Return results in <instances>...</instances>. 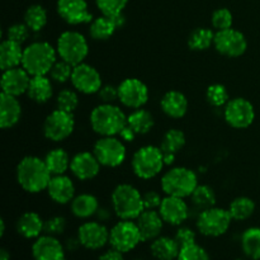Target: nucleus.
Masks as SVG:
<instances>
[{
  "instance_id": "1",
  "label": "nucleus",
  "mask_w": 260,
  "mask_h": 260,
  "mask_svg": "<svg viewBox=\"0 0 260 260\" xmlns=\"http://www.w3.org/2000/svg\"><path fill=\"white\" fill-rule=\"evenodd\" d=\"M15 177L18 184L23 190L30 194H36L47 189L52 174L46 167L45 160L38 156L28 155L18 162Z\"/></svg>"
},
{
  "instance_id": "2",
  "label": "nucleus",
  "mask_w": 260,
  "mask_h": 260,
  "mask_svg": "<svg viewBox=\"0 0 260 260\" xmlns=\"http://www.w3.org/2000/svg\"><path fill=\"white\" fill-rule=\"evenodd\" d=\"M57 51L46 41H36L23 51L22 68L30 76L48 75L57 61Z\"/></svg>"
},
{
  "instance_id": "3",
  "label": "nucleus",
  "mask_w": 260,
  "mask_h": 260,
  "mask_svg": "<svg viewBox=\"0 0 260 260\" xmlns=\"http://www.w3.org/2000/svg\"><path fill=\"white\" fill-rule=\"evenodd\" d=\"M91 129L99 136H118L127 126V116L114 103H102L91 111Z\"/></svg>"
},
{
  "instance_id": "4",
  "label": "nucleus",
  "mask_w": 260,
  "mask_h": 260,
  "mask_svg": "<svg viewBox=\"0 0 260 260\" xmlns=\"http://www.w3.org/2000/svg\"><path fill=\"white\" fill-rule=\"evenodd\" d=\"M112 207L119 220H137L145 211L142 194L131 184H118L112 192Z\"/></svg>"
},
{
  "instance_id": "5",
  "label": "nucleus",
  "mask_w": 260,
  "mask_h": 260,
  "mask_svg": "<svg viewBox=\"0 0 260 260\" xmlns=\"http://www.w3.org/2000/svg\"><path fill=\"white\" fill-rule=\"evenodd\" d=\"M161 189L167 196L187 198L198 187L197 174L189 168L175 167L168 170L161 178Z\"/></svg>"
},
{
  "instance_id": "6",
  "label": "nucleus",
  "mask_w": 260,
  "mask_h": 260,
  "mask_svg": "<svg viewBox=\"0 0 260 260\" xmlns=\"http://www.w3.org/2000/svg\"><path fill=\"white\" fill-rule=\"evenodd\" d=\"M56 51L61 60L76 66L88 57L89 43L85 36L78 30H65L58 36Z\"/></svg>"
},
{
  "instance_id": "7",
  "label": "nucleus",
  "mask_w": 260,
  "mask_h": 260,
  "mask_svg": "<svg viewBox=\"0 0 260 260\" xmlns=\"http://www.w3.org/2000/svg\"><path fill=\"white\" fill-rule=\"evenodd\" d=\"M132 170L140 179L149 180L161 173L164 164V155L160 147L146 145L137 150L132 157Z\"/></svg>"
},
{
  "instance_id": "8",
  "label": "nucleus",
  "mask_w": 260,
  "mask_h": 260,
  "mask_svg": "<svg viewBox=\"0 0 260 260\" xmlns=\"http://www.w3.org/2000/svg\"><path fill=\"white\" fill-rule=\"evenodd\" d=\"M231 222H233V217L229 210L213 206L198 213L196 225L201 235L207 236V238H220L223 234L228 233Z\"/></svg>"
},
{
  "instance_id": "9",
  "label": "nucleus",
  "mask_w": 260,
  "mask_h": 260,
  "mask_svg": "<svg viewBox=\"0 0 260 260\" xmlns=\"http://www.w3.org/2000/svg\"><path fill=\"white\" fill-rule=\"evenodd\" d=\"M93 154L102 167L118 168L127 157L126 145L116 136H101L93 146Z\"/></svg>"
},
{
  "instance_id": "10",
  "label": "nucleus",
  "mask_w": 260,
  "mask_h": 260,
  "mask_svg": "<svg viewBox=\"0 0 260 260\" xmlns=\"http://www.w3.org/2000/svg\"><path fill=\"white\" fill-rule=\"evenodd\" d=\"M142 243L137 223L131 220H121L109 230V245L126 254Z\"/></svg>"
},
{
  "instance_id": "11",
  "label": "nucleus",
  "mask_w": 260,
  "mask_h": 260,
  "mask_svg": "<svg viewBox=\"0 0 260 260\" xmlns=\"http://www.w3.org/2000/svg\"><path fill=\"white\" fill-rule=\"evenodd\" d=\"M74 129H75L74 114L57 108L46 117L43 123V135L46 139L53 142L65 141L73 135Z\"/></svg>"
},
{
  "instance_id": "12",
  "label": "nucleus",
  "mask_w": 260,
  "mask_h": 260,
  "mask_svg": "<svg viewBox=\"0 0 260 260\" xmlns=\"http://www.w3.org/2000/svg\"><path fill=\"white\" fill-rule=\"evenodd\" d=\"M226 123L236 129L248 128L255 119V109L251 102L245 98H234L228 102L223 109Z\"/></svg>"
},
{
  "instance_id": "13",
  "label": "nucleus",
  "mask_w": 260,
  "mask_h": 260,
  "mask_svg": "<svg viewBox=\"0 0 260 260\" xmlns=\"http://www.w3.org/2000/svg\"><path fill=\"white\" fill-rule=\"evenodd\" d=\"M216 51L226 57H240L248 50V41L245 35L235 28L217 30L213 42Z\"/></svg>"
},
{
  "instance_id": "14",
  "label": "nucleus",
  "mask_w": 260,
  "mask_h": 260,
  "mask_svg": "<svg viewBox=\"0 0 260 260\" xmlns=\"http://www.w3.org/2000/svg\"><path fill=\"white\" fill-rule=\"evenodd\" d=\"M149 88L136 78L124 79L118 85V101L129 109H140L149 101Z\"/></svg>"
},
{
  "instance_id": "15",
  "label": "nucleus",
  "mask_w": 260,
  "mask_h": 260,
  "mask_svg": "<svg viewBox=\"0 0 260 260\" xmlns=\"http://www.w3.org/2000/svg\"><path fill=\"white\" fill-rule=\"evenodd\" d=\"M79 241L88 250H101L109 244V230L101 221H86L78 229Z\"/></svg>"
},
{
  "instance_id": "16",
  "label": "nucleus",
  "mask_w": 260,
  "mask_h": 260,
  "mask_svg": "<svg viewBox=\"0 0 260 260\" xmlns=\"http://www.w3.org/2000/svg\"><path fill=\"white\" fill-rule=\"evenodd\" d=\"M71 84L74 89L81 94H96L99 89L103 86L102 76L99 71L94 66L89 63L81 62L74 66L73 75H71Z\"/></svg>"
},
{
  "instance_id": "17",
  "label": "nucleus",
  "mask_w": 260,
  "mask_h": 260,
  "mask_svg": "<svg viewBox=\"0 0 260 260\" xmlns=\"http://www.w3.org/2000/svg\"><path fill=\"white\" fill-rule=\"evenodd\" d=\"M56 12L63 22L70 25L88 24L93 20L86 0H57Z\"/></svg>"
},
{
  "instance_id": "18",
  "label": "nucleus",
  "mask_w": 260,
  "mask_h": 260,
  "mask_svg": "<svg viewBox=\"0 0 260 260\" xmlns=\"http://www.w3.org/2000/svg\"><path fill=\"white\" fill-rule=\"evenodd\" d=\"M32 256L35 260H68L65 245L57 236L41 235L32 244Z\"/></svg>"
},
{
  "instance_id": "19",
  "label": "nucleus",
  "mask_w": 260,
  "mask_h": 260,
  "mask_svg": "<svg viewBox=\"0 0 260 260\" xmlns=\"http://www.w3.org/2000/svg\"><path fill=\"white\" fill-rule=\"evenodd\" d=\"M159 213L165 223L172 226H182L190 216V208L184 198L167 196L162 198Z\"/></svg>"
},
{
  "instance_id": "20",
  "label": "nucleus",
  "mask_w": 260,
  "mask_h": 260,
  "mask_svg": "<svg viewBox=\"0 0 260 260\" xmlns=\"http://www.w3.org/2000/svg\"><path fill=\"white\" fill-rule=\"evenodd\" d=\"M101 162L93 151H81L71 157L70 172L79 180H91L101 172Z\"/></svg>"
},
{
  "instance_id": "21",
  "label": "nucleus",
  "mask_w": 260,
  "mask_h": 260,
  "mask_svg": "<svg viewBox=\"0 0 260 260\" xmlns=\"http://www.w3.org/2000/svg\"><path fill=\"white\" fill-rule=\"evenodd\" d=\"M30 78L32 76L22 66L3 71L2 93L17 96V98L23 94H27Z\"/></svg>"
},
{
  "instance_id": "22",
  "label": "nucleus",
  "mask_w": 260,
  "mask_h": 260,
  "mask_svg": "<svg viewBox=\"0 0 260 260\" xmlns=\"http://www.w3.org/2000/svg\"><path fill=\"white\" fill-rule=\"evenodd\" d=\"M48 197L57 205H68L75 198V185L65 174L52 175L47 187Z\"/></svg>"
},
{
  "instance_id": "23",
  "label": "nucleus",
  "mask_w": 260,
  "mask_h": 260,
  "mask_svg": "<svg viewBox=\"0 0 260 260\" xmlns=\"http://www.w3.org/2000/svg\"><path fill=\"white\" fill-rule=\"evenodd\" d=\"M144 243L152 241L161 235L164 220L156 210H145L136 220Z\"/></svg>"
},
{
  "instance_id": "24",
  "label": "nucleus",
  "mask_w": 260,
  "mask_h": 260,
  "mask_svg": "<svg viewBox=\"0 0 260 260\" xmlns=\"http://www.w3.org/2000/svg\"><path fill=\"white\" fill-rule=\"evenodd\" d=\"M22 117V106L17 96L0 94V127L8 129L18 124Z\"/></svg>"
},
{
  "instance_id": "25",
  "label": "nucleus",
  "mask_w": 260,
  "mask_h": 260,
  "mask_svg": "<svg viewBox=\"0 0 260 260\" xmlns=\"http://www.w3.org/2000/svg\"><path fill=\"white\" fill-rule=\"evenodd\" d=\"M160 108L165 116L173 119H179L187 114L188 99L182 91L169 90L162 95L160 101Z\"/></svg>"
},
{
  "instance_id": "26",
  "label": "nucleus",
  "mask_w": 260,
  "mask_h": 260,
  "mask_svg": "<svg viewBox=\"0 0 260 260\" xmlns=\"http://www.w3.org/2000/svg\"><path fill=\"white\" fill-rule=\"evenodd\" d=\"M17 231L24 239L36 240L45 233V221L37 212L28 211L18 218Z\"/></svg>"
},
{
  "instance_id": "27",
  "label": "nucleus",
  "mask_w": 260,
  "mask_h": 260,
  "mask_svg": "<svg viewBox=\"0 0 260 260\" xmlns=\"http://www.w3.org/2000/svg\"><path fill=\"white\" fill-rule=\"evenodd\" d=\"M23 51L20 43L14 42L5 38L0 45V69L2 71L22 66Z\"/></svg>"
},
{
  "instance_id": "28",
  "label": "nucleus",
  "mask_w": 260,
  "mask_h": 260,
  "mask_svg": "<svg viewBox=\"0 0 260 260\" xmlns=\"http://www.w3.org/2000/svg\"><path fill=\"white\" fill-rule=\"evenodd\" d=\"M150 251L155 260H177L180 246L174 238L160 235L151 241Z\"/></svg>"
},
{
  "instance_id": "29",
  "label": "nucleus",
  "mask_w": 260,
  "mask_h": 260,
  "mask_svg": "<svg viewBox=\"0 0 260 260\" xmlns=\"http://www.w3.org/2000/svg\"><path fill=\"white\" fill-rule=\"evenodd\" d=\"M53 94V86L51 78L47 75L42 76H32L28 86L27 95L30 101L36 102L38 104L47 103Z\"/></svg>"
},
{
  "instance_id": "30",
  "label": "nucleus",
  "mask_w": 260,
  "mask_h": 260,
  "mask_svg": "<svg viewBox=\"0 0 260 260\" xmlns=\"http://www.w3.org/2000/svg\"><path fill=\"white\" fill-rule=\"evenodd\" d=\"M98 198L89 193H81V194L75 196L70 203V210L75 217L86 220L91 216H95L96 211L99 210Z\"/></svg>"
},
{
  "instance_id": "31",
  "label": "nucleus",
  "mask_w": 260,
  "mask_h": 260,
  "mask_svg": "<svg viewBox=\"0 0 260 260\" xmlns=\"http://www.w3.org/2000/svg\"><path fill=\"white\" fill-rule=\"evenodd\" d=\"M89 35L95 41H107L116 33L118 29L116 20L113 17L103 15L94 18L91 23H89Z\"/></svg>"
},
{
  "instance_id": "32",
  "label": "nucleus",
  "mask_w": 260,
  "mask_h": 260,
  "mask_svg": "<svg viewBox=\"0 0 260 260\" xmlns=\"http://www.w3.org/2000/svg\"><path fill=\"white\" fill-rule=\"evenodd\" d=\"M43 160H45L46 167L52 175L65 174L68 170H70L71 159L68 152L61 147L48 151Z\"/></svg>"
},
{
  "instance_id": "33",
  "label": "nucleus",
  "mask_w": 260,
  "mask_h": 260,
  "mask_svg": "<svg viewBox=\"0 0 260 260\" xmlns=\"http://www.w3.org/2000/svg\"><path fill=\"white\" fill-rule=\"evenodd\" d=\"M154 124V117L147 109H135L131 114L127 116V126L131 127L136 132V135L149 134Z\"/></svg>"
},
{
  "instance_id": "34",
  "label": "nucleus",
  "mask_w": 260,
  "mask_h": 260,
  "mask_svg": "<svg viewBox=\"0 0 260 260\" xmlns=\"http://www.w3.org/2000/svg\"><path fill=\"white\" fill-rule=\"evenodd\" d=\"M241 250L246 258L260 260V228H249L241 235Z\"/></svg>"
},
{
  "instance_id": "35",
  "label": "nucleus",
  "mask_w": 260,
  "mask_h": 260,
  "mask_svg": "<svg viewBox=\"0 0 260 260\" xmlns=\"http://www.w3.org/2000/svg\"><path fill=\"white\" fill-rule=\"evenodd\" d=\"M213 29L206 27H198L188 37V47L192 51H206L211 48L215 42Z\"/></svg>"
},
{
  "instance_id": "36",
  "label": "nucleus",
  "mask_w": 260,
  "mask_h": 260,
  "mask_svg": "<svg viewBox=\"0 0 260 260\" xmlns=\"http://www.w3.org/2000/svg\"><path fill=\"white\" fill-rule=\"evenodd\" d=\"M48 14L41 4H32L24 12V23L32 32H41L47 25Z\"/></svg>"
},
{
  "instance_id": "37",
  "label": "nucleus",
  "mask_w": 260,
  "mask_h": 260,
  "mask_svg": "<svg viewBox=\"0 0 260 260\" xmlns=\"http://www.w3.org/2000/svg\"><path fill=\"white\" fill-rule=\"evenodd\" d=\"M189 198L193 207L197 211H200V212L207 210V208L213 207L216 205V193L213 188H211L210 185L198 184V187L196 188L194 192L192 193Z\"/></svg>"
},
{
  "instance_id": "38",
  "label": "nucleus",
  "mask_w": 260,
  "mask_h": 260,
  "mask_svg": "<svg viewBox=\"0 0 260 260\" xmlns=\"http://www.w3.org/2000/svg\"><path fill=\"white\" fill-rule=\"evenodd\" d=\"M185 146L184 132L178 128H170L164 134L160 144L162 154H175L177 155L183 147Z\"/></svg>"
},
{
  "instance_id": "39",
  "label": "nucleus",
  "mask_w": 260,
  "mask_h": 260,
  "mask_svg": "<svg viewBox=\"0 0 260 260\" xmlns=\"http://www.w3.org/2000/svg\"><path fill=\"white\" fill-rule=\"evenodd\" d=\"M255 211V203L249 197H238L230 203L229 212L235 221H245L253 216Z\"/></svg>"
},
{
  "instance_id": "40",
  "label": "nucleus",
  "mask_w": 260,
  "mask_h": 260,
  "mask_svg": "<svg viewBox=\"0 0 260 260\" xmlns=\"http://www.w3.org/2000/svg\"><path fill=\"white\" fill-rule=\"evenodd\" d=\"M206 98H207L208 103L215 108L225 107L230 101L228 89L222 84H212L208 86L207 91H206Z\"/></svg>"
},
{
  "instance_id": "41",
  "label": "nucleus",
  "mask_w": 260,
  "mask_h": 260,
  "mask_svg": "<svg viewBox=\"0 0 260 260\" xmlns=\"http://www.w3.org/2000/svg\"><path fill=\"white\" fill-rule=\"evenodd\" d=\"M56 107L61 111L74 113L79 107V96L75 90L71 89H63L57 94L56 98Z\"/></svg>"
},
{
  "instance_id": "42",
  "label": "nucleus",
  "mask_w": 260,
  "mask_h": 260,
  "mask_svg": "<svg viewBox=\"0 0 260 260\" xmlns=\"http://www.w3.org/2000/svg\"><path fill=\"white\" fill-rule=\"evenodd\" d=\"M211 24H212L213 29L216 32L233 28L234 15L231 10L228 9V8H218V9H216L212 13V17H211Z\"/></svg>"
},
{
  "instance_id": "43",
  "label": "nucleus",
  "mask_w": 260,
  "mask_h": 260,
  "mask_svg": "<svg viewBox=\"0 0 260 260\" xmlns=\"http://www.w3.org/2000/svg\"><path fill=\"white\" fill-rule=\"evenodd\" d=\"M128 2L129 0H95V5L103 15L116 17L123 14V10Z\"/></svg>"
},
{
  "instance_id": "44",
  "label": "nucleus",
  "mask_w": 260,
  "mask_h": 260,
  "mask_svg": "<svg viewBox=\"0 0 260 260\" xmlns=\"http://www.w3.org/2000/svg\"><path fill=\"white\" fill-rule=\"evenodd\" d=\"M73 70H74V66L70 65L69 62L63 60H58L56 61L55 65L52 66L50 71V78L51 80L55 81V83L58 84H65L66 81L71 80V75H73Z\"/></svg>"
},
{
  "instance_id": "45",
  "label": "nucleus",
  "mask_w": 260,
  "mask_h": 260,
  "mask_svg": "<svg viewBox=\"0 0 260 260\" xmlns=\"http://www.w3.org/2000/svg\"><path fill=\"white\" fill-rule=\"evenodd\" d=\"M177 260H211L210 254L197 243L180 248Z\"/></svg>"
},
{
  "instance_id": "46",
  "label": "nucleus",
  "mask_w": 260,
  "mask_h": 260,
  "mask_svg": "<svg viewBox=\"0 0 260 260\" xmlns=\"http://www.w3.org/2000/svg\"><path fill=\"white\" fill-rule=\"evenodd\" d=\"M32 30L27 27L25 23H14V24L9 25L7 29V40L14 41V42L23 43L29 38V35Z\"/></svg>"
},
{
  "instance_id": "47",
  "label": "nucleus",
  "mask_w": 260,
  "mask_h": 260,
  "mask_svg": "<svg viewBox=\"0 0 260 260\" xmlns=\"http://www.w3.org/2000/svg\"><path fill=\"white\" fill-rule=\"evenodd\" d=\"M66 218L62 216H52L45 221V234L52 236H58L65 233Z\"/></svg>"
},
{
  "instance_id": "48",
  "label": "nucleus",
  "mask_w": 260,
  "mask_h": 260,
  "mask_svg": "<svg viewBox=\"0 0 260 260\" xmlns=\"http://www.w3.org/2000/svg\"><path fill=\"white\" fill-rule=\"evenodd\" d=\"M174 239L177 240V243L179 244L180 248L197 243V241H196L197 240L196 231L193 230V229L188 228V226H180L177 230V233H175Z\"/></svg>"
},
{
  "instance_id": "49",
  "label": "nucleus",
  "mask_w": 260,
  "mask_h": 260,
  "mask_svg": "<svg viewBox=\"0 0 260 260\" xmlns=\"http://www.w3.org/2000/svg\"><path fill=\"white\" fill-rule=\"evenodd\" d=\"M96 94L102 103H114L116 101H118V86L107 84V85L102 86Z\"/></svg>"
},
{
  "instance_id": "50",
  "label": "nucleus",
  "mask_w": 260,
  "mask_h": 260,
  "mask_svg": "<svg viewBox=\"0 0 260 260\" xmlns=\"http://www.w3.org/2000/svg\"><path fill=\"white\" fill-rule=\"evenodd\" d=\"M142 200H144L145 210H159L162 202V197L156 190H149V192L144 193Z\"/></svg>"
},
{
  "instance_id": "51",
  "label": "nucleus",
  "mask_w": 260,
  "mask_h": 260,
  "mask_svg": "<svg viewBox=\"0 0 260 260\" xmlns=\"http://www.w3.org/2000/svg\"><path fill=\"white\" fill-rule=\"evenodd\" d=\"M98 260H124V254L117 249L111 248L104 251L103 254H101Z\"/></svg>"
},
{
  "instance_id": "52",
  "label": "nucleus",
  "mask_w": 260,
  "mask_h": 260,
  "mask_svg": "<svg viewBox=\"0 0 260 260\" xmlns=\"http://www.w3.org/2000/svg\"><path fill=\"white\" fill-rule=\"evenodd\" d=\"M118 136L121 137V140L123 142H132L135 140V137L137 136V135H136V132H135L134 129L131 128V127L126 126L123 129H122L121 134H119Z\"/></svg>"
},
{
  "instance_id": "53",
  "label": "nucleus",
  "mask_w": 260,
  "mask_h": 260,
  "mask_svg": "<svg viewBox=\"0 0 260 260\" xmlns=\"http://www.w3.org/2000/svg\"><path fill=\"white\" fill-rule=\"evenodd\" d=\"M95 217H96V220L101 221V222H107V221L111 220V217H112L111 210L107 207H99V210L96 211V213H95Z\"/></svg>"
},
{
  "instance_id": "54",
  "label": "nucleus",
  "mask_w": 260,
  "mask_h": 260,
  "mask_svg": "<svg viewBox=\"0 0 260 260\" xmlns=\"http://www.w3.org/2000/svg\"><path fill=\"white\" fill-rule=\"evenodd\" d=\"M81 246L80 241H79L78 236L76 238H70L66 240L65 243V249L66 251H76Z\"/></svg>"
},
{
  "instance_id": "55",
  "label": "nucleus",
  "mask_w": 260,
  "mask_h": 260,
  "mask_svg": "<svg viewBox=\"0 0 260 260\" xmlns=\"http://www.w3.org/2000/svg\"><path fill=\"white\" fill-rule=\"evenodd\" d=\"M164 155V164L165 165H173L175 161V154H162Z\"/></svg>"
},
{
  "instance_id": "56",
  "label": "nucleus",
  "mask_w": 260,
  "mask_h": 260,
  "mask_svg": "<svg viewBox=\"0 0 260 260\" xmlns=\"http://www.w3.org/2000/svg\"><path fill=\"white\" fill-rule=\"evenodd\" d=\"M0 260H10V253L7 249L3 248L2 250H0Z\"/></svg>"
},
{
  "instance_id": "57",
  "label": "nucleus",
  "mask_w": 260,
  "mask_h": 260,
  "mask_svg": "<svg viewBox=\"0 0 260 260\" xmlns=\"http://www.w3.org/2000/svg\"><path fill=\"white\" fill-rule=\"evenodd\" d=\"M5 229H7V226H5V221H4V218H2V220H0V236H4V234H5Z\"/></svg>"
},
{
  "instance_id": "58",
  "label": "nucleus",
  "mask_w": 260,
  "mask_h": 260,
  "mask_svg": "<svg viewBox=\"0 0 260 260\" xmlns=\"http://www.w3.org/2000/svg\"><path fill=\"white\" fill-rule=\"evenodd\" d=\"M135 260H145V259H141V258H137V259H135Z\"/></svg>"
},
{
  "instance_id": "59",
  "label": "nucleus",
  "mask_w": 260,
  "mask_h": 260,
  "mask_svg": "<svg viewBox=\"0 0 260 260\" xmlns=\"http://www.w3.org/2000/svg\"><path fill=\"white\" fill-rule=\"evenodd\" d=\"M235 260H245V259H240V258H239V259H235Z\"/></svg>"
}]
</instances>
